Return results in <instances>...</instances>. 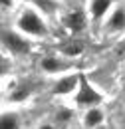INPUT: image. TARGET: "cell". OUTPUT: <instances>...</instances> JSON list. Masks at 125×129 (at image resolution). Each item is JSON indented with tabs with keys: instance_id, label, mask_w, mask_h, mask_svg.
<instances>
[{
	"instance_id": "cell-1",
	"label": "cell",
	"mask_w": 125,
	"mask_h": 129,
	"mask_svg": "<svg viewBox=\"0 0 125 129\" xmlns=\"http://www.w3.org/2000/svg\"><path fill=\"white\" fill-rule=\"evenodd\" d=\"M46 14H42L38 8H34L30 4H22V8H18L14 16V28L18 32H22L30 40H48L50 38V24L46 22Z\"/></svg>"
},
{
	"instance_id": "cell-2",
	"label": "cell",
	"mask_w": 125,
	"mask_h": 129,
	"mask_svg": "<svg viewBox=\"0 0 125 129\" xmlns=\"http://www.w3.org/2000/svg\"><path fill=\"white\" fill-rule=\"evenodd\" d=\"M0 48L10 58L24 60L34 52V40L26 38L14 26H0Z\"/></svg>"
},
{
	"instance_id": "cell-3",
	"label": "cell",
	"mask_w": 125,
	"mask_h": 129,
	"mask_svg": "<svg viewBox=\"0 0 125 129\" xmlns=\"http://www.w3.org/2000/svg\"><path fill=\"white\" fill-rule=\"evenodd\" d=\"M72 101L76 107H81V109H89V107H99L103 103V93L95 87L93 83L89 81V78L81 72L79 74V83L76 93L72 95Z\"/></svg>"
},
{
	"instance_id": "cell-4",
	"label": "cell",
	"mask_w": 125,
	"mask_h": 129,
	"mask_svg": "<svg viewBox=\"0 0 125 129\" xmlns=\"http://www.w3.org/2000/svg\"><path fill=\"white\" fill-rule=\"evenodd\" d=\"M72 68H74V60L64 58L58 52H50V54H44V56L38 58V70L46 76H52V78L70 74Z\"/></svg>"
},
{
	"instance_id": "cell-5",
	"label": "cell",
	"mask_w": 125,
	"mask_h": 129,
	"mask_svg": "<svg viewBox=\"0 0 125 129\" xmlns=\"http://www.w3.org/2000/svg\"><path fill=\"white\" fill-rule=\"evenodd\" d=\"M79 74L81 72H70V74H64V76H58L54 78V81L50 83V95L54 97H72L78 89L79 83Z\"/></svg>"
},
{
	"instance_id": "cell-6",
	"label": "cell",
	"mask_w": 125,
	"mask_h": 129,
	"mask_svg": "<svg viewBox=\"0 0 125 129\" xmlns=\"http://www.w3.org/2000/svg\"><path fill=\"white\" fill-rule=\"evenodd\" d=\"M101 30L105 36H115V34L125 32V6L123 4H115L107 18L101 22Z\"/></svg>"
},
{
	"instance_id": "cell-7",
	"label": "cell",
	"mask_w": 125,
	"mask_h": 129,
	"mask_svg": "<svg viewBox=\"0 0 125 129\" xmlns=\"http://www.w3.org/2000/svg\"><path fill=\"white\" fill-rule=\"evenodd\" d=\"M87 22H89L87 12L85 10H78V8L66 12L62 16V24H64V28L70 32V36H79L87 28Z\"/></svg>"
},
{
	"instance_id": "cell-8",
	"label": "cell",
	"mask_w": 125,
	"mask_h": 129,
	"mask_svg": "<svg viewBox=\"0 0 125 129\" xmlns=\"http://www.w3.org/2000/svg\"><path fill=\"white\" fill-rule=\"evenodd\" d=\"M113 6H115V0H87L85 12H87L89 22L95 24V26H101V22L113 10Z\"/></svg>"
},
{
	"instance_id": "cell-9",
	"label": "cell",
	"mask_w": 125,
	"mask_h": 129,
	"mask_svg": "<svg viewBox=\"0 0 125 129\" xmlns=\"http://www.w3.org/2000/svg\"><path fill=\"white\" fill-rule=\"evenodd\" d=\"M32 95H34V81L16 80L10 87V91L6 93V101L10 105H20V103L28 101Z\"/></svg>"
},
{
	"instance_id": "cell-10",
	"label": "cell",
	"mask_w": 125,
	"mask_h": 129,
	"mask_svg": "<svg viewBox=\"0 0 125 129\" xmlns=\"http://www.w3.org/2000/svg\"><path fill=\"white\" fill-rule=\"evenodd\" d=\"M56 52L62 54L64 58H68V60H76L79 56H83L85 42L81 40V36H68V38H64L62 42L56 46Z\"/></svg>"
},
{
	"instance_id": "cell-11",
	"label": "cell",
	"mask_w": 125,
	"mask_h": 129,
	"mask_svg": "<svg viewBox=\"0 0 125 129\" xmlns=\"http://www.w3.org/2000/svg\"><path fill=\"white\" fill-rule=\"evenodd\" d=\"M0 129H24L22 111L18 107H14V105L2 107L0 109Z\"/></svg>"
},
{
	"instance_id": "cell-12",
	"label": "cell",
	"mask_w": 125,
	"mask_h": 129,
	"mask_svg": "<svg viewBox=\"0 0 125 129\" xmlns=\"http://www.w3.org/2000/svg\"><path fill=\"white\" fill-rule=\"evenodd\" d=\"M105 121V113L101 107H89L83 113V127L85 129H97Z\"/></svg>"
},
{
	"instance_id": "cell-13",
	"label": "cell",
	"mask_w": 125,
	"mask_h": 129,
	"mask_svg": "<svg viewBox=\"0 0 125 129\" xmlns=\"http://www.w3.org/2000/svg\"><path fill=\"white\" fill-rule=\"evenodd\" d=\"M12 72H14V68H12V60H10V56H8L6 52H0V80L12 76Z\"/></svg>"
},
{
	"instance_id": "cell-14",
	"label": "cell",
	"mask_w": 125,
	"mask_h": 129,
	"mask_svg": "<svg viewBox=\"0 0 125 129\" xmlns=\"http://www.w3.org/2000/svg\"><path fill=\"white\" fill-rule=\"evenodd\" d=\"M72 119V109H68V107H58L56 109V115H54V123L58 125V127H62L64 123H68Z\"/></svg>"
},
{
	"instance_id": "cell-15",
	"label": "cell",
	"mask_w": 125,
	"mask_h": 129,
	"mask_svg": "<svg viewBox=\"0 0 125 129\" xmlns=\"http://www.w3.org/2000/svg\"><path fill=\"white\" fill-rule=\"evenodd\" d=\"M111 54H113V58L115 60H119V62H125V36L115 44V48L111 50Z\"/></svg>"
},
{
	"instance_id": "cell-16",
	"label": "cell",
	"mask_w": 125,
	"mask_h": 129,
	"mask_svg": "<svg viewBox=\"0 0 125 129\" xmlns=\"http://www.w3.org/2000/svg\"><path fill=\"white\" fill-rule=\"evenodd\" d=\"M34 129H60V127H58L52 119H42V121H40V123H38Z\"/></svg>"
},
{
	"instance_id": "cell-17",
	"label": "cell",
	"mask_w": 125,
	"mask_h": 129,
	"mask_svg": "<svg viewBox=\"0 0 125 129\" xmlns=\"http://www.w3.org/2000/svg\"><path fill=\"white\" fill-rule=\"evenodd\" d=\"M16 6V0H0V8L2 10H12Z\"/></svg>"
},
{
	"instance_id": "cell-18",
	"label": "cell",
	"mask_w": 125,
	"mask_h": 129,
	"mask_svg": "<svg viewBox=\"0 0 125 129\" xmlns=\"http://www.w3.org/2000/svg\"><path fill=\"white\" fill-rule=\"evenodd\" d=\"M119 87H121V97L125 99V66L121 70V76H119Z\"/></svg>"
},
{
	"instance_id": "cell-19",
	"label": "cell",
	"mask_w": 125,
	"mask_h": 129,
	"mask_svg": "<svg viewBox=\"0 0 125 129\" xmlns=\"http://www.w3.org/2000/svg\"><path fill=\"white\" fill-rule=\"evenodd\" d=\"M34 0H22V4H32Z\"/></svg>"
}]
</instances>
